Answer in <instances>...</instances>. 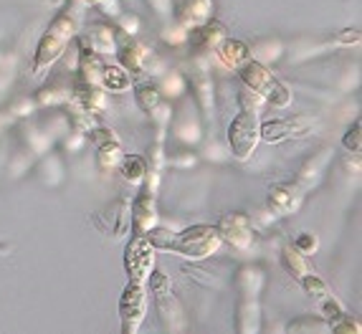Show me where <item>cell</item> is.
I'll use <instances>...</instances> for the list:
<instances>
[{
    "instance_id": "1f68e13d",
    "label": "cell",
    "mask_w": 362,
    "mask_h": 334,
    "mask_svg": "<svg viewBox=\"0 0 362 334\" xmlns=\"http://www.w3.org/2000/svg\"><path fill=\"white\" fill-rule=\"evenodd\" d=\"M150 117H152V121L157 124V129H160V134H163V129H165V124L170 121V117H173V109H170V104H165V102H160L155 107V109L150 112Z\"/></svg>"
},
{
    "instance_id": "d6986e66",
    "label": "cell",
    "mask_w": 362,
    "mask_h": 334,
    "mask_svg": "<svg viewBox=\"0 0 362 334\" xmlns=\"http://www.w3.org/2000/svg\"><path fill=\"white\" fill-rule=\"evenodd\" d=\"M102 66H104L102 56L94 54V51L86 46V43H81V59H78V81H84V84H99V79H102Z\"/></svg>"
},
{
    "instance_id": "8992f818",
    "label": "cell",
    "mask_w": 362,
    "mask_h": 334,
    "mask_svg": "<svg viewBox=\"0 0 362 334\" xmlns=\"http://www.w3.org/2000/svg\"><path fill=\"white\" fill-rule=\"evenodd\" d=\"M122 332L134 334L147 316V284L142 281H127L119 299Z\"/></svg>"
},
{
    "instance_id": "f35d334b",
    "label": "cell",
    "mask_w": 362,
    "mask_h": 334,
    "mask_svg": "<svg viewBox=\"0 0 362 334\" xmlns=\"http://www.w3.org/2000/svg\"><path fill=\"white\" fill-rule=\"evenodd\" d=\"M86 6H99V0H84Z\"/></svg>"
},
{
    "instance_id": "7402d4cb",
    "label": "cell",
    "mask_w": 362,
    "mask_h": 334,
    "mask_svg": "<svg viewBox=\"0 0 362 334\" xmlns=\"http://www.w3.org/2000/svg\"><path fill=\"white\" fill-rule=\"evenodd\" d=\"M281 261H284V268L291 273V276H294L296 281H302L304 276L312 271V268H309V263H307V256L299 254L294 246H286V249L281 251Z\"/></svg>"
},
{
    "instance_id": "44dd1931",
    "label": "cell",
    "mask_w": 362,
    "mask_h": 334,
    "mask_svg": "<svg viewBox=\"0 0 362 334\" xmlns=\"http://www.w3.org/2000/svg\"><path fill=\"white\" fill-rule=\"evenodd\" d=\"M117 167H119L122 177H124L129 185H142V182H145V172H147L145 157H139V155H122Z\"/></svg>"
},
{
    "instance_id": "52a82bcc",
    "label": "cell",
    "mask_w": 362,
    "mask_h": 334,
    "mask_svg": "<svg viewBox=\"0 0 362 334\" xmlns=\"http://www.w3.org/2000/svg\"><path fill=\"white\" fill-rule=\"evenodd\" d=\"M259 127H261L259 117L251 114V112H241V114L230 121L228 145H230V150H233V155L238 160H248L251 155H254L256 145L261 142Z\"/></svg>"
},
{
    "instance_id": "f546056e",
    "label": "cell",
    "mask_w": 362,
    "mask_h": 334,
    "mask_svg": "<svg viewBox=\"0 0 362 334\" xmlns=\"http://www.w3.org/2000/svg\"><path fill=\"white\" fill-rule=\"evenodd\" d=\"M302 329H317V332H329V324L325 319H312V316H304L299 322L289 324V332H302Z\"/></svg>"
},
{
    "instance_id": "4316f807",
    "label": "cell",
    "mask_w": 362,
    "mask_h": 334,
    "mask_svg": "<svg viewBox=\"0 0 362 334\" xmlns=\"http://www.w3.org/2000/svg\"><path fill=\"white\" fill-rule=\"evenodd\" d=\"M317 304H320L322 316H325V322L329 324V327H332L334 322H339V319H342V316L347 314V311H344V306L337 302V299L332 297V294H329V297H325L322 302H317Z\"/></svg>"
},
{
    "instance_id": "603a6c76",
    "label": "cell",
    "mask_w": 362,
    "mask_h": 334,
    "mask_svg": "<svg viewBox=\"0 0 362 334\" xmlns=\"http://www.w3.org/2000/svg\"><path fill=\"white\" fill-rule=\"evenodd\" d=\"M193 97L200 104V109L213 112V84L206 73H195L193 76Z\"/></svg>"
},
{
    "instance_id": "9a60e30c",
    "label": "cell",
    "mask_w": 362,
    "mask_h": 334,
    "mask_svg": "<svg viewBox=\"0 0 362 334\" xmlns=\"http://www.w3.org/2000/svg\"><path fill=\"white\" fill-rule=\"evenodd\" d=\"M213 18V0H185V6L177 13V25L185 30L198 28Z\"/></svg>"
},
{
    "instance_id": "ac0fdd59",
    "label": "cell",
    "mask_w": 362,
    "mask_h": 334,
    "mask_svg": "<svg viewBox=\"0 0 362 334\" xmlns=\"http://www.w3.org/2000/svg\"><path fill=\"white\" fill-rule=\"evenodd\" d=\"M216 56H218V61H221L223 66L238 68L241 64H246V61L251 59V49H248L243 41H238V38L226 36L223 41L216 46Z\"/></svg>"
},
{
    "instance_id": "e575fe53",
    "label": "cell",
    "mask_w": 362,
    "mask_h": 334,
    "mask_svg": "<svg viewBox=\"0 0 362 334\" xmlns=\"http://www.w3.org/2000/svg\"><path fill=\"white\" fill-rule=\"evenodd\" d=\"M337 41L342 43V46H357V43H360V33H357V30H352V28H347V30H342V33H339Z\"/></svg>"
},
{
    "instance_id": "2e32d148",
    "label": "cell",
    "mask_w": 362,
    "mask_h": 334,
    "mask_svg": "<svg viewBox=\"0 0 362 334\" xmlns=\"http://www.w3.org/2000/svg\"><path fill=\"white\" fill-rule=\"evenodd\" d=\"M226 38V25L221 23H203L198 28H190V36L185 41H190V46H195L198 51H216V46Z\"/></svg>"
},
{
    "instance_id": "8fae6325",
    "label": "cell",
    "mask_w": 362,
    "mask_h": 334,
    "mask_svg": "<svg viewBox=\"0 0 362 334\" xmlns=\"http://www.w3.org/2000/svg\"><path fill=\"white\" fill-rule=\"evenodd\" d=\"M89 142L97 147L99 170H104V172L115 170L122 160V142L115 134V129H107V127L89 129Z\"/></svg>"
},
{
    "instance_id": "6da1fadb",
    "label": "cell",
    "mask_w": 362,
    "mask_h": 334,
    "mask_svg": "<svg viewBox=\"0 0 362 334\" xmlns=\"http://www.w3.org/2000/svg\"><path fill=\"white\" fill-rule=\"evenodd\" d=\"M145 238L150 241V246L155 251H170V254H177L182 258H190V261L208 258L223 243L216 225H190V228H185L180 233H173L168 228L152 225L150 231L145 233Z\"/></svg>"
},
{
    "instance_id": "4dcf8cb0",
    "label": "cell",
    "mask_w": 362,
    "mask_h": 334,
    "mask_svg": "<svg viewBox=\"0 0 362 334\" xmlns=\"http://www.w3.org/2000/svg\"><path fill=\"white\" fill-rule=\"evenodd\" d=\"M317 246H320V241H317V236L314 233H299L294 241V249L299 251L302 256H309L317 251Z\"/></svg>"
},
{
    "instance_id": "cb8c5ba5",
    "label": "cell",
    "mask_w": 362,
    "mask_h": 334,
    "mask_svg": "<svg viewBox=\"0 0 362 334\" xmlns=\"http://www.w3.org/2000/svg\"><path fill=\"white\" fill-rule=\"evenodd\" d=\"M134 99H137L139 109L150 114L157 104L163 102V91H160V86H155V84H139L137 91H134Z\"/></svg>"
},
{
    "instance_id": "484cf974",
    "label": "cell",
    "mask_w": 362,
    "mask_h": 334,
    "mask_svg": "<svg viewBox=\"0 0 362 334\" xmlns=\"http://www.w3.org/2000/svg\"><path fill=\"white\" fill-rule=\"evenodd\" d=\"M299 284L304 286V292H307L309 297L314 299V302H322L325 297H329V294H332V292H329V286H327L325 281L320 279V276H314L312 271H309L307 276H304V279L299 281Z\"/></svg>"
},
{
    "instance_id": "e0dca14e",
    "label": "cell",
    "mask_w": 362,
    "mask_h": 334,
    "mask_svg": "<svg viewBox=\"0 0 362 334\" xmlns=\"http://www.w3.org/2000/svg\"><path fill=\"white\" fill-rule=\"evenodd\" d=\"M84 43L99 56L117 54V49H119V46H117V33L109 23H94V25H91L89 36H86Z\"/></svg>"
},
{
    "instance_id": "d4e9b609",
    "label": "cell",
    "mask_w": 362,
    "mask_h": 334,
    "mask_svg": "<svg viewBox=\"0 0 362 334\" xmlns=\"http://www.w3.org/2000/svg\"><path fill=\"white\" fill-rule=\"evenodd\" d=\"M238 107H241V112H251V114L261 117V112L266 107V99L261 94H256L254 89L241 86V91H238Z\"/></svg>"
},
{
    "instance_id": "7c38bea8",
    "label": "cell",
    "mask_w": 362,
    "mask_h": 334,
    "mask_svg": "<svg viewBox=\"0 0 362 334\" xmlns=\"http://www.w3.org/2000/svg\"><path fill=\"white\" fill-rule=\"evenodd\" d=\"M304 203V188L296 182H284V185H274L269 193V210L274 215H291L302 208Z\"/></svg>"
},
{
    "instance_id": "277c9868",
    "label": "cell",
    "mask_w": 362,
    "mask_h": 334,
    "mask_svg": "<svg viewBox=\"0 0 362 334\" xmlns=\"http://www.w3.org/2000/svg\"><path fill=\"white\" fill-rule=\"evenodd\" d=\"M147 281H150V292H152V299H155L157 314H160L163 327L168 329V332H185V327H187L185 314H182L180 302H177L173 289H170V279L165 273L152 268Z\"/></svg>"
},
{
    "instance_id": "f1b7e54d",
    "label": "cell",
    "mask_w": 362,
    "mask_h": 334,
    "mask_svg": "<svg viewBox=\"0 0 362 334\" xmlns=\"http://www.w3.org/2000/svg\"><path fill=\"white\" fill-rule=\"evenodd\" d=\"M160 91H163V94H168V97H177V94H182V91H185V81H182L180 73L170 71L168 76L163 79V86H160Z\"/></svg>"
},
{
    "instance_id": "3957f363",
    "label": "cell",
    "mask_w": 362,
    "mask_h": 334,
    "mask_svg": "<svg viewBox=\"0 0 362 334\" xmlns=\"http://www.w3.org/2000/svg\"><path fill=\"white\" fill-rule=\"evenodd\" d=\"M238 76H241L243 86H248V89H254L256 94H261V97L266 99V104H272L276 109H286L291 104V91L286 89L261 61L248 59L246 64L238 66Z\"/></svg>"
},
{
    "instance_id": "9c48e42d",
    "label": "cell",
    "mask_w": 362,
    "mask_h": 334,
    "mask_svg": "<svg viewBox=\"0 0 362 334\" xmlns=\"http://www.w3.org/2000/svg\"><path fill=\"white\" fill-rule=\"evenodd\" d=\"M314 127V119L312 117H286V119H272V121H264L259 127V137L269 145H276V142H284L291 140V137H304L309 134Z\"/></svg>"
},
{
    "instance_id": "ba28073f",
    "label": "cell",
    "mask_w": 362,
    "mask_h": 334,
    "mask_svg": "<svg viewBox=\"0 0 362 334\" xmlns=\"http://www.w3.org/2000/svg\"><path fill=\"white\" fill-rule=\"evenodd\" d=\"M124 268H127L129 281L147 284V276L155 268V249L145 236H132L127 251H124Z\"/></svg>"
},
{
    "instance_id": "ffe728a7",
    "label": "cell",
    "mask_w": 362,
    "mask_h": 334,
    "mask_svg": "<svg viewBox=\"0 0 362 334\" xmlns=\"http://www.w3.org/2000/svg\"><path fill=\"white\" fill-rule=\"evenodd\" d=\"M104 91H112V94H122V91L129 89V71L122 64H104L102 66V79H99Z\"/></svg>"
},
{
    "instance_id": "d590c367",
    "label": "cell",
    "mask_w": 362,
    "mask_h": 334,
    "mask_svg": "<svg viewBox=\"0 0 362 334\" xmlns=\"http://www.w3.org/2000/svg\"><path fill=\"white\" fill-rule=\"evenodd\" d=\"M185 38H187V30L182 28V25L173 28V33H165V41H170V43H182Z\"/></svg>"
},
{
    "instance_id": "836d02e7",
    "label": "cell",
    "mask_w": 362,
    "mask_h": 334,
    "mask_svg": "<svg viewBox=\"0 0 362 334\" xmlns=\"http://www.w3.org/2000/svg\"><path fill=\"white\" fill-rule=\"evenodd\" d=\"M117 18H119V25H122V30H124V33H129V36H132V33H137V25H139V20H137V16H117Z\"/></svg>"
},
{
    "instance_id": "74e56055",
    "label": "cell",
    "mask_w": 362,
    "mask_h": 334,
    "mask_svg": "<svg viewBox=\"0 0 362 334\" xmlns=\"http://www.w3.org/2000/svg\"><path fill=\"white\" fill-rule=\"evenodd\" d=\"M99 8H104L107 16H119V3L117 0H99Z\"/></svg>"
},
{
    "instance_id": "8d00e7d4",
    "label": "cell",
    "mask_w": 362,
    "mask_h": 334,
    "mask_svg": "<svg viewBox=\"0 0 362 334\" xmlns=\"http://www.w3.org/2000/svg\"><path fill=\"white\" fill-rule=\"evenodd\" d=\"M150 3V8L155 13H160V16H165V13H170V6H173V0H147Z\"/></svg>"
},
{
    "instance_id": "4fadbf2b",
    "label": "cell",
    "mask_w": 362,
    "mask_h": 334,
    "mask_svg": "<svg viewBox=\"0 0 362 334\" xmlns=\"http://www.w3.org/2000/svg\"><path fill=\"white\" fill-rule=\"evenodd\" d=\"M129 223H132V236H145L152 225H157V210H155V195L145 193L137 195L129 210Z\"/></svg>"
},
{
    "instance_id": "83f0119b",
    "label": "cell",
    "mask_w": 362,
    "mask_h": 334,
    "mask_svg": "<svg viewBox=\"0 0 362 334\" xmlns=\"http://www.w3.org/2000/svg\"><path fill=\"white\" fill-rule=\"evenodd\" d=\"M360 129H362L360 119H355V124H352V127L347 129V134L342 137L344 150L352 152V155H360V150H362V134H360Z\"/></svg>"
},
{
    "instance_id": "d6a6232c",
    "label": "cell",
    "mask_w": 362,
    "mask_h": 334,
    "mask_svg": "<svg viewBox=\"0 0 362 334\" xmlns=\"http://www.w3.org/2000/svg\"><path fill=\"white\" fill-rule=\"evenodd\" d=\"M329 332H337V334H342V332H352V334H360L362 332V327H360V322H355L350 314H344L339 322H334L332 327H329Z\"/></svg>"
},
{
    "instance_id": "5b68a950",
    "label": "cell",
    "mask_w": 362,
    "mask_h": 334,
    "mask_svg": "<svg viewBox=\"0 0 362 334\" xmlns=\"http://www.w3.org/2000/svg\"><path fill=\"white\" fill-rule=\"evenodd\" d=\"M261 273L254 268H246L238 276L241 286V309H238V332H256L259 329V289Z\"/></svg>"
},
{
    "instance_id": "30bf717a",
    "label": "cell",
    "mask_w": 362,
    "mask_h": 334,
    "mask_svg": "<svg viewBox=\"0 0 362 334\" xmlns=\"http://www.w3.org/2000/svg\"><path fill=\"white\" fill-rule=\"evenodd\" d=\"M218 233L235 251H248L254 246V225L243 213H226L218 223Z\"/></svg>"
},
{
    "instance_id": "5bb4252c",
    "label": "cell",
    "mask_w": 362,
    "mask_h": 334,
    "mask_svg": "<svg viewBox=\"0 0 362 334\" xmlns=\"http://www.w3.org/2000/svg\"><path fill=\"white\" fill-rule=\"evenodd\" d=\"M117 54H119V64L127 68L129 73L147 71V64L155 59L150 46H145V43H139V41H127L122 49H117Z\"/></svg>"
},
{
    "instance_id": "7a4b0ae2",
    "label": "cell",
    "mask_w": 362,
    "mask_h": 334,
    "mask_svg": "<svg viewBox=\"0 0 362 334\" xmlns=\"http://www.w3.org/2000/svg\"><path fill=\"white\" fill-rule=\"evenodd\" d=\"M74 33H76V20H74V16L69 11H61L59 16L51 20L49 30L43 33V38L38 41L36 59H33V73H36V76L46 73L61 56L66 54L69 41L74 38Z\"/></svg>"
}]
</instances>
